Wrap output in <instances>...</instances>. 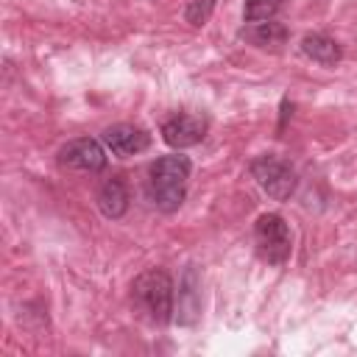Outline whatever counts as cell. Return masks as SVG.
Masks as SVG:
<instances>
[{"mask_svg": "<svg viewBox=\"0 0 357 357\" xmlns=\"http://www.w3.org/2000/svg\"><path fill=\"white\" fill-rule=\"evenodd\" d=\"M251 176L257 178V184L262 187V192H268L273 201H287L296 192V170L290 167V162L279 159L276 153H262L251 162Z\"/></svg>", "mask_w": 357, "mask_h": 357, "instance_id": "obj_4", "label": "cell"}, {"mask_svg": "<svg viewBox=\"0 0 357 357\" xmlns=\"http://www.w3.org/2000/svg\"><path fill=\"white\" fill-rule=\"evenodd\" d=\"M190 167V159L181 153L162 156L148 167V195L162 212H176L184 204Z\"/></svg>", "mask_w": 357, "mask_h": 357, "instance_id": "obj_2", "label": "cell"}, {"mask_svg": "<svg viewBox=\"0 0 357 357\" xmlns=\"http://www.w3.org/2000/svg\"><path fill=\"white\" fill-rule=\"evenodd\" d=\"M98 209L112 220L126 215V209H128V187H126V181L120 176H112L98 187Z\"/></svg>", "mask_w": 357, "mask_h": 357, "instance_id": "obj_8", "label": "cell"}, {"mask_svg": "<svg viewBox=\"0 0 357 357\" xmlns=\"http://www.w3.org/2000/svg\"><path fill=\"white\" fill-rule=\"evenodd\" d=\"M215 8V0H187V8H184V20L190 25H204L209 20Z\"/></svg>", "mask_w": 357, "mask_h": 357, "instance_id": "obj_13", "label": "cell"}, {"mask_svg": "<svg viewBox=\"0 0 357 357\" xmlns=\"http://www.w3.org/2000/svg\"><path fill=\"white\" fill-rule=\"evenodd\" d=\"M176 290H173V279L167 271L162 268H148L142 271L134 284H131V301L134 310L148 321V324H167L176 312Z\"/></svg>", "mask_w": 357, "mask_h": 357, "instance_id": "obj_1", "label": "cell"}, {"mask_svg": "<svg viewBox=\"0 0 357 357\" xmlns=\"http://www.w3.org/2000/svg\"><path fill=\"white\" fill-rule=\"evenodd\" d=\"M103 145L114 156H134V153H142L151 145V134L139 126L120 123V126H109L103 131Z\"/></svg>", "mask_w": 357, "mask_h": 357, "instance_id": "obj_7", "label": "cell"}, {"mask_svg": "<svg viewBox=\"0 0 357 357\" xmlns=\"http://www.w3.org/2000/svg\"><path fill=\"white\" fill-rule=\"evenodd\" d=\"M201 310V298H198V276L192 268H187L181 284H178V304H176V321L178 324H192L195 315Z\"/></svg>", "mask_w": 357, "mask_h": 357, "instance_id": "obj_10", "label": "cell"}, {"mask_svg": "<svg viewBox=\"0 0 357 357\" xmlns=\"http://www.w3.org/2000/svg\"><path fill=\"white\" fill-rule=\"evenodd\" d=\"M254 243H257V251L265 262L284 265L287 257H290V248H293V237H290V229H287L284 218L276 215V212L259 215L257 223H254Z\"/></svg>", "mask_w": 357, "mask_h": 357, "instance_id": "obj_3", "label": "cell"}, {"mask_svg": "<svg viewBox=\"0 0 357 357\" xmlns=\"http://www.w3.org/2000/svg\"><path fill=\"white\" fill-rule=\"evenodd\" d=\"M59 165L70 167V170H78V173H98V170L106 167V151L98 139L78 137V139H70L67 145H61Z\"/></svg>", "mask_w": 357, "mask_h": 357, "instance_id": "obj_5", "label": "cell"}, {"mask_svg": "<svg viewBox=\"0 0 357 357\" xmlns=\"http://www.w3.org/2000/svg\"><path fill=\"white\" fill-rule=\"evenodd\" d=\"M206 134V120L198 114H176L162 123V139L170 148H190L198 145Z\"/></svg>", "mask_w": 357, "mask_h": 357, "instance_id": "obj_6", "label": "cell"}, {"mask_svg": "<svg viewBox=\"0 0 357 357\" xmlns=\"http://www.w3.org/2000/svg\"><path fill=\"white\" fill-rule=\"evenodd\" d=\"M282 6L284 0H245L243 14L248 22H268L282 11Z\"/></svg>", "mask_w": 357, "mask_h": 357, "instance_id": "obj_12", "label": "cell"}, {"mask_svg": "<svg viewBox=\"0 0 357 357\" xmlns=\"http://www.w3.org/2000/svg\"><path fill=\"white\" fill-rule=\"evenodd\" d=\"M301 53H304L307 59L324 64V67H335V64L340 61V56H343L340 45H337L332 36H326V33H307V36L301 39Z\"/></svg>", "mask_w": 357, "mask_h": 357, "instance_id": "obj_9", "label": "cell"}, {"mask_svg": "<svg viewBox=\"0 0 357 357\" xmlns=\"http://www.w3.org/2000/svg\"><path fill=\"white\" fill-rule=\"evenodd\" d=\"M243 36H245L248 42L259 45V47H279V45H284V39H287V28L268 20V22H254V28L243 31Z\"/></svg>", "mask_w": 357, "mask_h": 357, "instance_id": "obj_11", "label": "cell"}]
</instances>
